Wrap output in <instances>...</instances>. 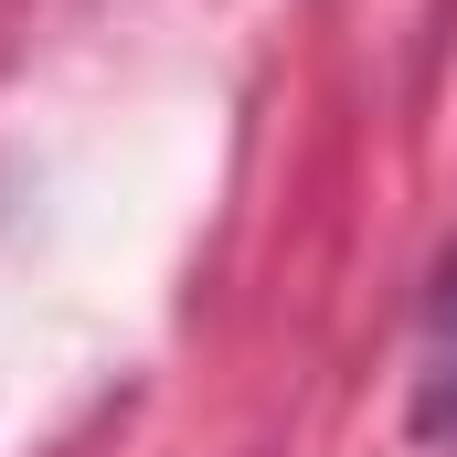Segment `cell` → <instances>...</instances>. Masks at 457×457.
I'll use <instances>...</instances> for the list:
<instances>
[{
	"mask_svg": "<svg viewBox=\"0 0 457 457\" xmlns=\"http://www.w3.org/2000/svg\"><path fill=\"white\" fill-rule=\"evenodd\" d=\"M404 426L426 447L457 436V245L436 255V287H426V320H415V372H404Z\"/></svg>",
	"mask_w": 457,
	"mask_h": 457,
	"instance_id": "cell-1",
	"label": "cell"
}]
</instances>
